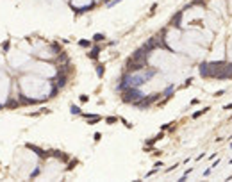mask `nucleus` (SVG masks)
Instances as JSON below:
<instances>
[{"label": "nucleus", "mask_w": 232, "mask_h": 182, "mask_svg": "<svg viewBox=\"0 0 232 182\" xmlns=\"http://www.w3.org/2000/svg\"><path fill=\"white\" fill-rule=\"evenodd\" d=\"M141 97H145L138 88H127V89H123V95H121V98L123 102H130V104H134L136 100H139Z\"/></svg>", "instance_id": "1"}, {"label": "nucleus", "mask_w": 232, "mask_h": 182, "mask_svg": "<svg viewBox=\"0 0 232 182\" xmlns=\"http://www.w3.org/2000/svg\"><path fill=\"white\" fill-rule=\"evenodd\" d=\"M54 81H55V82H54V86H55V88H63V86L66 84V77H64V75H57Z\"/></svg>", "instance_id": "2"}, {"label": "nucleus", "mask_w": 232, "mask_h": 182, "mask_svg": "<svg viewBox=\"0 0 232 182\" xmlns=\"http://www.w3.org/2000/svg\"><path fill=\"white\" fill-rule=\"evenodd\" d=\"M84 118H86V122L89 125H93L96 123V122H100V116H96V114H84Z\"/></svg>", "instance_id": "3"}, {"label": "nucleus", "mask_w": 232, "mask_h": 182, "mask_svg": "<svg viewBox=\"0 0 232 182\" xmlns=\"http://www.w3.org/2000/svg\"><path fill=\"white\" fill-rule=\"evenodd\" d=\"M27 148H29V150H34L36 154H38V155H41V157H45V155H47L43 150L39 148V147H36V145H27Z\"/></svg>", "instance_id": "4"}, {"label": "nucleus", "mask_w": 232, "mask_h": 182, "mask_svg": "<svg viewBox=\"0 0 232 182\" xmlns=\"http://www.w3.org/2000/svg\"><path fill=\"white\" fill-rule=\"evenodd\" d=\"M200 75L202 77H209V64H202L200 66Z\"/></svg>", "instance_id": "5"}, {"label": "nucleus", "mask_w": 232, "mask_h": 182, "mask_svg": "<svg viewBox=\"0 0 232 182\" xmlns=\"http://www.w3.org/2000/svg\"><path fill=\"white\" fill-rule=\"evenodd\" d=\"M173 91H175V86H168V88H166V89H164V97H172V93Z\"/></svg>", "instance_id": "6"}, {"label": "nucleus", "mask_w": 232, "mask_h": 182, "mask_svg": "<svg viewBox=\"0 0 232 182\" xmlns=\"http://www.w3.org/2000/svg\"><path fill=\"white\" fill-rule=\"evenodd\" d=\"M70 111H71V114H80V107H77V105H71Z\"/></svg>", "instance_id": "7"}, {"label": "nucleus", "mask_w": 232, "mask_h": 182, "mask_svg": "<svg viewBox=\"0 0 232 182\" xmlns=\"http://www.w3.org/2000/svg\"><path fill=\"white\" fill-rule=\"evenodd\" d=\"M89 57H91V59H96V57H98V48H93V50H91V52H89Z\"/></svg>", "instance_id": "8"}, {"label": "nucleus", "mask_w": 232, "mask_h": 182, "mask_svg": "<svg viewBox=\"0 0 232 182\" xmlns=\"http://www.w3.org/2000/svg\"><path fill=\"white\" fill-rule=\"evenodd\" d=\"M79 45H80V47H89L91 43H89V41H86V39H80V41H79Z\"/></svg>", "instance_id": "9"}, {"label": "nucleus", "mask_w": 232, "mask_h": 182, "mask_svg": "<svg viewBox=\"0 0 232 182\" xmlns=\"http://www.w3.org/2000/svg\"><path fill=\"white\" fill-rule=\"evenodd\" d=\"M116 120H118V118H114V116H109V118H105V122H107V123H114Z\"/></svg>", "instance_id": "10"}, {"label": "nucleus", "mask_w": 232, "mask_h": 182, "mask_svg": "<svg viewBox=\"0 0 232 182\" xmlns=\"http://www.w3.org/2000/svg\"><path fill=\"white\" fill-rule=\"evenodd\" d=\"M207 109H202V111H197V113H195V114H193V118H198V116L200 114H204V113H206Z\"/></svg>", "instance_id": "11"}, {"label": "nucleus", "mask_w": 232, "mask_h": 182, "mask_svg": "<svg viewBox=\"0 0 232 182\" xmlns=\"http://www.w3.org/2000/svg\"><path fill=\"white\" fill-rule=\"evenodd\" d=\"M104 39V34H95V41H100Z\"/></svg>", "instance_id": "12"}, {"label": "nucleus", "mask_w": 232, "mask_h": 182, "mask_svg": "<svg viewBox=\"0 0 232 182\" xmlns=\"http://www.w3.org/2000/svg\"><path fill=\"white\" fill-rule=\"evenodd\" d=\"M96 73L102 77V75H104V66H98V68H96Z\"/></svg>", "instance_id": "13"}, {"label": "nucleus", "mask_w": 232, "mask_h": 182, "mask_svg": "<svg viewBox=\"0 0 232 182\" xmlns=\"http://www.w3.org/2000/svg\"><path fill=\"white\" fill-rule=\"evenodd\" d=\"M223 93H225V89H220V91H216V93H214V97H222Z\"/></svg>", "instance_id": "14"}, {"label": "nucleus", "mask_w": 232, "mask_h": 182, "mask_svg": "<svg viewBox=\"0 0 232 182\" xmlns=\"http://www.w3.org/2000/svg\"><path fill=\"white\" fill-rule=\"evenodd\" d=\"M118 2H120V0H112V2H109V4H107V6H109V7H112V6H116Z\"/></svg>", "instance_id": "15"}, {"label": "nucleus", "mask_w": 232, "mask_h": 182, "mask_svg": "<svg viewBox=\"0 0 232 182\" xmlns=\"http://www.w3.org/2000/svg\"><path fill=\"white\" fill-rule=\"evenodd\" d=\"M225 109H227V111H230V109H232V104H227V105H225Z\"/></svg>", "instance_id": "16"}, {"label": "nucleus", "mask_w": 232, "mask_h": 182, "mask_svg": "<svg viewBox=\"0 0 232 182\" xmlns=\"http://www.w3.org/2000/svg\"><path fill=\"white\" fill-rule=\"evenodd\" d=\"M230 138H232V136H230Z\"/></svg>", "instance_id": "17"}]
</instances>
